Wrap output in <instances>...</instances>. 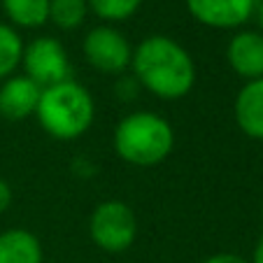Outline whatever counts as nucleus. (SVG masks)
<instances>
[{
	"label": "nucleus",
	"mask_w": 263,
	"mask_h": 263,
	"mask_svg": "<svg viewBox=\"0 0 263 263\" xmlns=\"http://www.w3.org/2000/svg\"><path fill=\"white\" fill-rule=\"evenodd\" d=\"M21 70L40 89L72 80V61L65 45L54 35H37L24 42Z\"/></svg>",
	"instance_id": "obj_5"
},
{
	"label": "nucleus",
	"mask_w": 263,
	"mask_h": 263,
	"mask_svg": "<svg viewBox=\"0 0 263 263\" xmlns=\"http://www.w3.org/2000/svg\"><path fill=\"white\" fill-rule=\"evenodd\" d=\"M233 119L245 138L263 142V77L242 82L233 100Z\"/></svg>",
	"instance_id": "obj_10"
},
{
	"label": "nucleus",
	"mask_w": 263,
	"mask_h": 263,
	"mask_svg": "<svg viewBox=\"0 0 263 263\" xmlns=\"http://www.w3.org/2000/svg\"><path fill=\"white\" fill-rule=\"evenodd\" d=\"M254 21H256V30L263 33V0H256V10H254Z\"/></svg>",
	"instance_id": "obj_19"
},
{
	"label": "nucleus",
	"mask_w": 263,
	"mask_h": 263,
	"mask_svg": "<svg viewBox=\"0 0 263 263\" xmlns=\"http://www.w3.org/2000/svg\"><path fill=\"white\" fill-rule=\"evenodd\" d=\"M226 63L231 72L242 82H254L263 77V33L256 28H240L231 35L226 45Z\"/></svg>",
	"instance_id": "obj_8"
},
{
	"label": "nucleus",
	"mask_w": 263,
	"mask_h": 263,
	"mask_svg": "<svg viewBox=\"0 0 263 263\" xmlns=\"http://www.w3.org/2000/svg\"><path fill=\"white\" fill-rule=\"evenodd\" d=\"M7 24L16 30H35L49 24V0H0Z\"/></svg>",
	"instance_id": "obj_12"
},
{
	"label": "nucleus",
	"mask_w": 263,
	"mask_h": 263,
	"mask_svg": "<svg viewBox=\"0 0 263 263\" xmlns=\"http://www.w3.org/2000/svg\"><path fill=\"white\" fill-rule=\"evenodd\" d=\"M200 263H249V258L240 256V254H233V252H219V254H212V256L203 258Z\"/></svg>",
	"instance_id": "obj_16"
},
{
	"label": "nucleus",
	"mask_w": 263,
	"mask_h": 263,
	"mask_svg": "<svg viewBox=\"0 0 263 263\" xmlns=\"http://www.w3.org/2000/svg\"><path fill=\"white\" fill-rule=\"evenodd\" d=\"M249 263H263V233L258 235L256 245H254V249H252V258H249Z\"/></svg>",
	"instance_id": "obj_18"
},
{
	"label": "nucleus",
	"mask_w": 263,
	"mask_h": 263,
	"mask_svg": "<svg viewBox=\"0 0 263 263\" xmlns=\"http://www.w3.org/2000/svg\"><path fill=\"white\" fill-rule=\"evenodd\" d=\"M21 54H24L21 33L7 21H0V82L12 77L21 68Z\"/></svg>",
	"instance_id": "obj_13"
},
{
	"label": "nucleus",
	"mask_w": 263,
	"mask_h": 263,
	"mask_svg": "<svg viewBox=\"0 0 263 263\" xmlns=\"http://www.w3.org/2000/svg\"><path fill=\"white\" fill-rule=\"evenodd\" d=\"M89 14L86 0H49V24L59 30H77Z\"/></svg>",
	"instance_id": "obj_14"
},
{
	"label": "nucleus",
	"mask_w": 263,
	"mask_h": 263,
	"mask_svg": "<svg viewBox=\"0 0 263 263\" xmlns=\"http://www.w3.org/2000/svg\"><path fill=\"white\" fill-rule=\"evenodd\" d=\"M0 263H45L40 238L26 229H7L0 233Z\"/></svg>",
	"instance_id": "obj_11"
},
{
	"label": "nucleus",
	"mask_w": 263,
	"mask_h": 263,
	"mask_svg": "<svg viewBox=\"0 0 263 263\" xmlns=\"http://www.w3.org/2000/svg\"><path fill=\"white\" fill-rule=\"evenodd\" d=\"M196 24L212 30H240L254 19L256 0H186Z\"/></svg>",
	"instance_id": "obj_7"
},
{
	"label": "nucleus",
	"mask_w": 263,
	"mask_h": 263,
	"mask_svg": "<svg viewBox=\"0 0 263 263\" xmlns=\"http://www.w3.org/2000/svg\"><path fill=\"white\" fill-rule=\"evenodd\" d=\"M42 89L24 72L0 82V117L7 121H26L35 117Z\"/></svg>",
	"instance_id": "obj_9"
},
{
	"label": "nucleus",
	"mask_w": 263,
	"mask_h": 263,
	"mask_svg": "<svg viewBox=\"0 0 263 263\" xmlns=\"http://www.w3.org/2000/svg\"><path fill=\"white\" fill-rule=\"evenodd\" d=\"M35 119L49 138L61 142L84 138L96 121V100L91 91L77 80L47 86L40 93Z\"/></svg>",
	"instance_id": "obj_2"
},
{
	"label": "nucleus",
	"mask_w": 263,
	"mask_h": 263,
	"mask_svg": "<svg viewBox=\"0 0 263 263\" xmlns=\"http://www.w3.org/2000/svg\"><path fill=\"white\" fill-rule=\"evenodd\" d=\"M82 56L100 74H121L130 70L133 45L112 24H96L82 40Z\"/></svg>",
	"instance_id": "obj_6"
},
{
	"label": "nucleus",
	"mask_w": 263,
	"mask_h": 263,
	"mask_svg": "<svg viewBox=\"0 0 263 263\" xmlns=\"http://www.w3.org/2000/svg\"><path fill=\"white\" fill-rule=\"evenodd\" d=\"M89 238L107 254H121L138 238V217L133 208L119 198H107L91 210Z\"/></svg>",
	"instance_id": "obj_4"
},
{
	"label": "nucleus",
	"mask_w": 263,
	"mask_h": 263,
	"mask_svg": "<svg viewBox=\"0 0 263 263\" xmlns=\"http://www.w3.org/2000/svg\"><path fill=\"white\" fill-rule=\"evenodd\" d=\"M130 72L147 93L159 100H182L194 91L198 70L191 51L170 35H147L133 47Z\"/></svg>",
	"instance_id": "obj_1"
},
{
	"label": "nucleus",
	"mask_w": 263,
	"mask_h": 263,
	"mask_svg": "<svg viewBox=\"0 0 263 263\" xmlns=\"http://www.w3.org/2000/svg\"><path fill=\"white\" fill-rule=\"evenodd\" d=\"M112 149L133 168H154L175 149V128L165 117L135 109L121 117L112 133Z\"/></svg>",
	"instance_id": "obj_3"
},
{
	"label": "nucleus",
	"mask_w": 263,
	"mask_h": 263,
	"mask_svg": "<svg viewBox=\"0 0 263 263\" xmlns=\"http://www.w3.org/2000/svg\"><path fill=\"white\" fill-rule=\"evenodd\" d=\"M89 12L100 19V24H124L140 12L144 0H86Z\"/></svg>",
	"instance_id": "obj_15"
},
{
	"label": "nucleus",
	"mask_w": 263,
	"mask_h": 263,
	"mask_svg": "<svg viewBox=\"0 0 263 263\" xmlns=\"http://www.w3.org/2000/svg\"><path fill=\"white\" fill-rule=\"evenodd\" d=\"M12 198H14V194H12V186L7 179L0 177V214H5L7 210H10L12 205Z\"/></svg>",
	"instance_id": "obj_17"
}]
</instances>
